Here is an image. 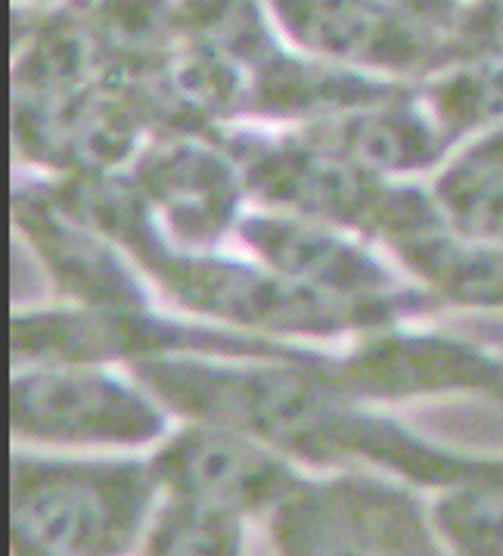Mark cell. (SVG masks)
Listing matches in <instances>:
<instances>
[{"label": "cell", "mask_w": 503, "mask_h": 556, "mask_svg": "<svg viewBox=\"0 0 503 556\" xmlns=\"http://www.w3.org/2000/svg\"><path fill=\"white\" fill-rule=\"evenodd\" d=\"M131 374L172 414L240 429L289 460L320 467H376L404 482L448 489L485 457L426 442L329 374V352L311 357L168 355L134 364Z\"/></svg>", "instance_id": "cell-1"}, {"label": "cell", "mask_w": 503, "mask_h": 556, "mask_svg": "<svg viewBox=\"0 0 503 556\" xmlns=\"http://www.w3.org/2000/svg\"><path fill=\"white\" fill-rule=\"evenodd\" d=\"M159 504L162 485L140 457L16 451L10 460L13 534L41 556H131Z\"/></svg>", "instance_id": "cell-2"}, {"label": "cell", "mask_w": 503, "mask_h": 556, "mask_svg": "<svg viewBox=\"0 0 503 556\" xmlns=\"http://www.w3.org/2000/svg\"><path fill=\"white\" fill-rule=\"evenodd\" d=\"M168 407L115 364H25L10 377V429L38 447H147L168 435Z\"/></svg>", "instance_id": "cell-3"}, {"label": "cell", "mask_w": 503, "mask_h": 556, "mask_svg": "<svg viewBox=\"0 0 503 556\" xmlns=\"http://www.w3.org/2000/svg\"><path fill=\"white\" fill-rule=\"evenodd\" d=\"M267 519L277 556H454L411 491L364 469L302 479Z\"/></svg>", "instance_id": "cell-4"}, {"label": "cell", "mask_w": 503, "mask_h": 556, "mask_svg": "<svg viewBox=\"0 0 503 556\" xmlns=\"http://www.w3.org/2000/svg\"><path fill=\"white\" fill-rule=\"evenodd\" d=\"M234 243L284 280L345 305L394 320L441 312L436 299L414 287L379 245L339 224L249 205Z\"/></svg>", "instance_id": "cell-5"}, {"label": "cell", "mask_w": 503, "mask_h": 556, "mask_svg": "<svg viewBox=\"0 0 503 556\" xmlns=\"http://www.w3.org/2000/svg\"><path fill=\"white\" fill-rule=\"evenodd\" d=\"M221 143L237 159L252 205L339 224L373 243L394 180L357 168L302 128H227Z\"/></svg>", "instance_id": "cell-6"}, {"label": "cell", "mask_w": 503, "mask_h": 556, "mask_svg": "<svg viewBox=\"0 0 503 556\" xmlns=\"http://www.w3.org/2000/svg\"><path fill=\"white\" fill-rule=\"evenodd\" d=\"M125 175L155 230L180 249H221L252 205L221 131L159 134Z\"/></svg>", "instance_id": "cell-7"}, {"label": "cell", "mask_w": 503, "mask_h": 556, "mask_svg": "<svg viewBox=\"0 0 503 556\" xmlns=\"http://www.w3.org/2000/svg\"><path fill=\"white\" fill-rule=\"evenodd\" d=\"M13 222L35 249L60 302L81 308H155L159 295L147 274L106 230L75 212L53 180H20Z\"/></svg>", "instance_id": "cell-8"}, {"label": "cell", "mask_w": 503, "mask_h": 556, "mask_svg": "<svg viewBox=\"0 0 503 556\" xmlns=\"http://www.w3.org/2000/svg\"><path fill=\"white\" fill-rule=\"evenodd\" d=\"M329 374L361 401H401L448 392H485L503 401V355L469 339L389 324L329 352Z\"/></svg>", "instance_id": "cell-9"}, {"label": "cell", "mask_w": 503, "mask_h": 556, "mask_svg": "<svg viewBox=\"0 0 503 556\" xmlns=\"http://www.w3.org/2000/svg\"><path fill=\"white\" fill-rule=\"evenodd\" d=\"M162 497L190 501L237 519L271 516L305 476L292 460L240 429L187 420L150 457Z\"/></svg>", "instance_id": "cell-10"}, {"label": "cell", "mask_w": 503, "mask_h": 556, "mask_svg": "<svg viewBox=\"0 0 503 556\" xmlns=\"http://www.w3.org/2000/svg\"><path fill=\"white\" fill-rule=\"evenodd\" d=\"M289 45L392 81H423L454 60V41L376 0H267Z\"/></svg>", "instance_id": "cell-11"}, {"label": "cell", "mask_w": 503, "mask_h": 556, "mask_svg": "<svg viewBox=\"0 0 503 556\" xmlns=\"http://www.w3.org/2000/svg\"><path fill=\"white\" fill-rule=\"evenodd\" d=\"M302 131L382 180H414L444 168L457 147L423 106L416 85L392 100L302 125Z\"/></svg>", "instance_id": "cell-12"}, {"label": "cell", "mask_w": 503, "mask_h": 556, "mask_svg": "<svg viewBox=\"0 0 503 556\" xmlns=\"http://www.w3.org/2000/svg\"><path fill=\"white\" fill-rule=\"evenodd\" d=\"M411 88L414 85L336 66L302 50L280 47L249 72L246 115H255L262 122L267 118L274 125L292 122V128H302L392 100Z\"/></svg>", "instance_id": "cell-13"}, {"label": "cell", "mask_w": 503, "mask_h": 556, "mask_svg": "<svg viewBox=\"0 0 503 556\" xmlns=\"http://www.w3.org/2000/svg\"><path fill=\"white\" fill-rule=\"evenodd\" d=\"M382 252L441 308L503 312V249L463 237L448 218Z\"/></svg>", "instance_id": "cell-14"}, {"label": "cell", "mask_w": 503, "mask_h": 556, "mask_svg": "<svg viewBox=\"0 0 503 556\" xmlns=\"http://www.w3.org/2000/svg\"><path fill=\"white\" fill-rule=\"evenodd\" d=\"M416 93L454 143L479 140L503 125V56H457L423 78Z\"/></svg>", "instance_id": "cell-15"}, {"label": "cell", "mask_w": 503, "mask_h": 556, "mask_svg": "<svg viewBox=\"0 0 503 556\" xmlns=\"http://www.w3.org/2000/svg\"><path fill=\"white\" fill-rule=\"evenodd\" d=\"M429 513L454 556H503V457L441 489Z\"/></svg>", "instance_id": "cell-16"}, {"label": "cell", "mask_w": 503, "mask_h": 556, "mask_svg": "<svg viewBox=\"0 0 503 556\" xmlns=\"http://www.w3.org/2000/svg\"><path fill=\"white\" fill-rule=\"evenodd\" d=\"M177 13L187 38L215 47L249 72L284 47L267 0H177Z\"/></svg>", "instance_id": "cell-17"}, {"label": "cell", "mask_w": 503, "mask_h": 556, "mask_svg": "<svg viewBox=\"0 0 503 556\" xmlns=\"http://www.w3.org/2000/svg\"><path fill=\"white\" fill-rule=\"evenodd\" d=\"M432 193L454 230L503 249V165L454 156L438 168Z\"/></svg>", "instance_id": "cell-18"}, {"label": "cell", "mask_w": 503, "mask_h": 556, "mask_svg": "<svg viewBox=\"0 0 503 556\" xmlns=\"http://www.w3.org/2000/svg\"><path fill=\"white\" fill-rule=\"evenodd\" d=\"M143 556H242V519L209 510L190 501L162 497Z\"/></svg>", "instance_id": "cell-19"}, {"label": "cell", "mask_w": 503, "mask_h": 556, "mask_svg": "<svg viewBox=\"0 0 503 556\" xmlns=\"http://www.w3.org/2000/svg\"><path fill=\"white\" fill-rule=\"evenodd\" d=\"M494 53L503 56V0H473L454 35V60Z\"/></svg>", "instance_id": "cell-20"}, {"label": "cell", "mask_w": 503, "mask_h": 556, "mask_svg": "<svg viewBox=\"0 0 503 556\" xmlns=\"http://www.w3.org/2000/svg\"><path fill=\"white\" fill-rule=\"evenodd\" d=\"M376 3L389 7V10L414 20V23L426 25L429 31H438L451 41H454L460 20L469 7L466 0H376Z\"/></svg>", "instance_id": "cell-21"}, {"label": "cell", "mask_w": 503, "mask_h": 556, "mask_svg": "<svg viewBox=\"0 0 503 556\" xmlns=\"http://www.w3.org/2000/svg\"><path fill=\"white\" fill-rule=\"evenodd\" d=\"M460 156L481 162V165H503V125L498 131L485 134L479 140L466 143V150H463Z\"/></svg>", "instance_id": "cell-22"}, {"label": "cell", "mask_w": 503, "mask_h": 556, "mask_svg": "<svg viewBox=\"0 0 503 556\" xmlns=\"http://www.w3.org/2000/svg\"><path fill=\"white\" fill-rule=\"evenodd\" d=\"M20 3H23V7H32V3H41V7H45V3H53V0H20Z\"/></svg>", "instance_id": "cell-23"}]
</instances>
